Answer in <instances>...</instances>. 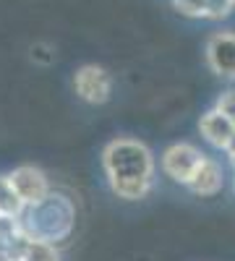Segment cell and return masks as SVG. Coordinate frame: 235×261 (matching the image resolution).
<instances>
[{"instance_id":"cell-10","label":"cell","mask_w":235,"mask_h":261,"mask_svg":"<svg viewBox=\"0 0 235 261\" xmlns=\"http://www.w3.org/2000/svg\"><path fill=\"white\" fill-rule=\"evenodd\" d=\"M27 204L18 199L8 175H0V220H21Z\"/></svg>"},{"instance_id":"cell-7","label":"cell","mask_w":235,"mask_h":261,"mask_svg":"<svg viewBox=\"0 0 235 261\" xmlns=\"http://www.w3.org/2000/svg\"><path fill=\"white\" fill-rule=\"evenodd\" d=\"M206 63L222 79H235V32H217L206 42Z\"/></svg>"},{"instance_id":"cell-13","label":"cell","mask_w":235,"mask_h":261,"mask_svg":"<svg viewBox=\"0 0 235 261\" xmlns=\"http://www.w3.org/2000/svg\"><path fill=\"white\" fill-rule=\"evenodd\" d=\"M227 154H230V162H232V167H235V144L230 146V151H227Z\"/></svg>"},{"instance_id":"cell-12","label":"cell","mask_w":235,"mask_h":261,"mask_svg":"<svg viewBox=\"0 0 235 261\" xmlns=\"http://www.w3.org/2000/svg\"><path fill=\"white\" fill-rule=\"evenodd\" d=\"M217 110L222 113V115H227L232 123H235V89H230V92H222V97L217 99Z\"/></svg>"},{"instance_id":"cell-9","label":"cell","mask_w":235,"mask_h":261,"mask_svg":"<svg viewBox=\"0 0 235 261\" xmlns=\"http://www.w3.org/2000/svg\"><path fill=\"white\" fill-rule=\"evenodd\" d=\"M186 188L191 193H196V196H215V193H220V188H222V167L212 157H204L199 170L194 172V178H191V183Z\"/></svg>"},{"instance_id":"cell-5","label":"cell","mask_w":235,"mask_h":261,"mask_svg":"<svg viewBox=\"0 0 235 261\" xmlns=\"http://www.w3.org/2000/svg\"><path fill=\"white\" fill-rule=\"evenodd\" d=\"M76 94L89 105H105L113 94V79L99 65H81L73 76Z\"/></svg>"},{"instance_id":"cell-11","label":"cell","mask_w":235,"mask_h":261,"mask_svg":"<svg viewBox=\"0 0 235 261\" xmlns=\"http://www.w3.org/2000/svg\"><path fill=\"white\" fill-rule=\"evenodd\" d=\"M175 8L183 13V16H191V18H206V3L209 0H173Z\"/></svg>"},{"instance_id":"cell-3","label":"cell","mask_w":235,"mask_h":261,"mask_svg":"<svg viewBox=\"0 0 235 261\" xmlns=\"http://www.w3.org/2000/svg\"><path fill=\"white\" fill-rule=\"evenodd\" d=\"M204 157H206V154H204L201 149H196L194 144L178 141V144H170V146L162 151L160 165H162V172H165L170 180H175V183H180V186H188Z\"/></svg>"},{"instance_id":"cell-8","label":"cell","mask_w":235,"mask_h":261,"mask_svg":"<svg viewBox=\"0 0 235 261\" xmlns=\"http://www.w3.org/2000/svg\"><path fill=\"white\" fill-rule=\"evenodd\" d=\"M199 130H201V139L215 149L230 151V146L235 144V123L227 115H222L217 107H212L209 113L201 115Z\"/></svg>"},{"instance_id":"cell-4","label":"cell","mask_w":235,"mask_h":261,"mask_svg":"<svg viewBox=\"0 0 235 261\" xmlns=\"http://www.w3.org/2000/svg\"><path fill=\"white\" fill-rule=\"evenodd\" d=\"M8 180L13 186V191L18 193V199L27 206H34L39 201H45L50 196V180L47 175L34 165H21L16 170L8 172Z\"/></svg>"},{"instance_id":"cell-2","label":"cell","mask_w":235,"mask_h":261,"mask_svg":"<svg viewBox=\"0 0 235 261\" xmlns=\"http://www.w3.org/2000/svg\"><path fill=\"white\" fill-rule=\"evenodd\" d=\"M73 204L60 193H53L45 201H39L34 206H27L24 214H21V230L32 238H39L45 243H60L66 241L73 230Z\"/></svg>"},{"instance_id":"cell-6","label":"cell","mask_w":235,"mask_h":261,"mask_svg":"<svg viewBox=\"0 0 235 261\" xmlns=\"http://www.w3.org/2000/svg\"><path fill=\"white\" fill-rule=\"evenodd\" d=\"M6 248H8L11 261H60V253L53 243H45L39 238L27 235L21 230V225L6 241Z\"/></svg>"},{"instance_id":"cell-1","label":"cell","mask_w":235,"mask_h":261,"mask_svg":"<svg viewBox=\"0 0 235 261\" xmlns=\"http://www.w3.org/2000/svg\"><path fill=\"white\" fill-rule=\"evenodd\" d=\"M102 170L123 201H141L154 186V157L136 139H113L102 149Z\"/></svg>"}]
</instances>
